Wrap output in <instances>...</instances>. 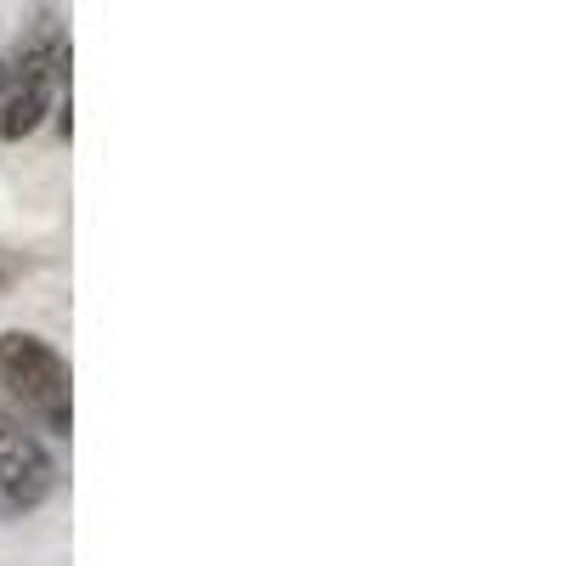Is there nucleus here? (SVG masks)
I'll return each instance as SVG.
<instances>
[{
	"label": "nucleus",
	"mask_w": 566,
	"mask_h": 566,
	"mask_svg": "<svg viewBox=\"0 0 566 566\" xmlns=\"http://www.w3.org/2000/svg\"><path fill=\"white\" fill-rule=\"evenodd\" d=\"M0 386H7V397H12L29 419H40V431L69 437V424H74L69 363L45 346L40 335H23V328L0 335Z\"/></svg>",
	"instance_id": "obj_1"
},
{
	"label": "nucleus",
	"mask_w": 566,
	"mask_h": 566,
	"mask_svg": "<svg viewBox=\"0 0 566 566\" xmlns=\"http://www.w3.org/2000/svg\"><path fill=\"white\" fill-rule=\"evenodd\" d=\"M63 74H69V45H63L52 18H40L34 34L23 40V52H18V85H12L7 108H0V136L23 142L45 114H52L57 91H63Z\"/></svg>",
	"instance_id": "obj_2"
},
{
	"label": "nucleus",
	"mask_w": 566,
	"mask_h": 566,
	"mask_svg": "<svg viewBox=\"0 0 566 566\" xmlns=\"http://www.w3.org/2000/svg\"><path fill=\"white\" fill-rule=\"evenodd\" d=\"M57 488V464L40 448L34 431H23V419L0 408V515L40 510Z\"/></svg>",
	"instance_id": "obj_3"
},
{
	"label": "nucleus",
	"mask_w": 566,
	"mask_h": 566,
	"mask_svg": "<svg viewBox=\"0 0 566 566\" xmlns=\"http://www.w3.org/2000/svg\"><path fill=\"white\" fill-rule=\"evenodd\" d=\"M0 91H7V63H0Z\"/></svg>",
	"instance_id": "obj_4"
}]
</instances>
